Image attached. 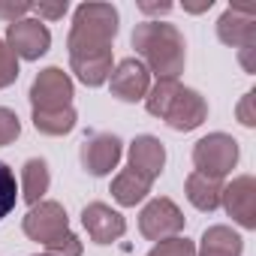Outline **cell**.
Listing matches in <instances>:
<instances>
[{"mask_svg": "<svg viewBox=\"0 0 256 256\" xmlns=\"http://www.w3.org/2000/svg\"><path fill=\"white\" fill-rule=\"evenodd\" d=\"M118 36V10L112 4H82L72 16V28L66 36L70 70L88 88H100L108 82L114 70L112 42Z\"/></svg>", "mask_w": 256, "mask_h": 256, "instance_id": "cell-1", "label": "cell"}, {"mask_svg": "<svg viewBox=\"0 0 256 256\" xmlns=\"http://www.w3.org/2000/svg\"><path fill=\"white\" fill-rule=\"evenodd\" d=\"M133 48H136L139 60L145 64V70L157 76V82L160 78H178L184 72L187 42H184L181 30L175 24H169V22L145 18L142 24H136Z\"/></svg>", "mask_w": 256, "mask_h": 256, "instance_id": "cell-2", "label": "cell"}, {"mask_svg": "<svg viewBox=\"0 0 256 256\" xmlns=\"http://www.w3.org/2000/svg\"><path fill=\"white\" fill-rule=\"evenodd\" d=\"M145 108H148L154 118L166 120L172 130H178V133L196 130V126H202L205 118H208V102H205V96H202L199 90H193V88H184L178 78H160V82L148 90Z\"/></svg>", "mask_w": 256, "mask_h": 256, "instance_id": "cell-3", "label": "cell"}, {"mask_svg": "<svg viewBox=\"0 0 256 256\" xmlns=\"http://www.w3.org/2000/svg\"><path fill=\"white\" fill-rule=\"evenodd\" d=\"M238 154H241V151H238V142H235L232 136H226V133H208V136L199 139L196 148H193V166H196L193 172L223 181V178L235 169Z\"/></svg>", "mask_w": 256, "mask_h": 256, "instance_id": "cell-4", "label": "cell"}, {"mask_svg": "<svg viewBox=\"0 0 256 256\" xmlns=\"http://www.w3.org/2000/svg\"><path fill=\"white\" fill-rule=\"evenodd\" d=\"M22 229H24V235H28L30 241L48 247V244H54L58 238L70 235V217H66V211H64L60 202L42 199V202L30 205V211H28L24 220H22Z\"/></svg>", "mask_w": 256, "mask_h": 256, "instance_id": "cell-5", "label": "cell"}, {"mask_svg": "<svg viewBox=\"0 0 256 256\" xmlns=\"http://www.w3.org/2000/svg\"><path fill=\"white\" fill-rule=\"evenodd\" d=\"M72 96H76L72 78L60 66H46L34 78V84H30V106H34V112H60V108H70Z\"/></svg>", "mask_w": 256, "mask_h": 256, "instance_id": "cell-6", "label": "cell"}, {"mask_svg": "<svg viewBox=\"0 0 256 256\" xmlns=\"http://www.w3.org/2000/svg\"><path fill=\"white\" fill-rule=\"evenodd\" d=\"M139 232L148 241H154V244L178 238L184 232V214H181V208L172 199L157 196V199H151L142 208V214H139Z\"/></svg>", "mask_w": 256, "mask_h": 256, "instance_id": "cell-7", "label": "cell"}, {"mask_svg": "<svg viewBox=\"0 0 256 256\" xmlns=\"http://www.w3.org/2000/svg\"><path fill=\"white\" fill-rule=\"evenodd\" d=\"M220 42L232 48H256V4H229L217 22Z\"/></svg>", "mask_w": 256, "mask_h": 256, "instance_id": "cell-8", "label": "cell"}, {"mask_svg": "<svg viewBox=\"0 0 256 256\" xmlns=\"http://www.w3.org/2000/svg\"><path fill=\"white\" fill-rule=\"evenodd\" d=\"M4 42L10 46V52L16 58L40 60L48 52V46H52V34H48V28L40 18H22V22L6 28V40Z\"/></svg>", "mask_w": 256, "mask_h": 256, "instance_id": "cell-9", "label": "cell"}, {"mask_svg": "<svg viewBox=\"0 0 256 256\" xmlns=\"http://www.w3.org/2000/svg\"><path fill=\"white\" fill-rule=\"evenodd\" d=\"M220 205L241 229H256V181L253 175H238L223 184Z\"/></svg>", "mask_w": 256, "mask_h": 256, "instance_id": "cell-10", "label": "cell"}, {"mask_svg": "<svg viewBox=\"0 0 256 256\" xmlns=\"http://www.w3.org/2000/svg\"><path fill=\"white\" fill-rule=\"evenodd\" d=\"M108 88H112V96H118L120 102H139L151 90V72L145 70L139 58H124L112 70Z\"/></svg>", "mask_w": 256, "mask_h": 256, "instance_id": "cell-11", "label": "cell"}, {"mask_svg": "<svg viewBox=\"0 0 256 256\" xmlns=\"http://www.w3.org/2000/svg\"><path fill=\"white\" fill-rule=\"evenodd\" d=\"M120 154H124V148H120V139L114 133H96V136L84 139V145L78 151L84 172L94 175V178L108 175L120 163Z\"/></svg>", "mask_w": 256, "mask_h": 256, "instance_id": "cell-12", "label": "cell"}, {"mask_svg": "<svg viewBox=\"0 0 256 256\" xmlns=\"http://www.w3.org/2000/svg\"><path fill=\"white\" fill-rule=\"evenodd\" d=\"M82 223L94 244H112L126 232V220L106 202H90L82 211Z\"/></svg>", "mask_w": 256, "mask_h": 256, "instance_id": "cell-13", "label": "cell"}, {"mask_svg": "<svg viewBox=\"0 0 256 256\" xmlns=\"http://www.w3.org/2000/svg\"><path fill=\"white\" fill-rule=\"evenodd\" d=\"M163 166H166V148L157 136L145 133V136H136L130 142V169L133 172H139L142 178H148L154 184L160 178Z\"/></svg>", "mask_w": 256, "mask_h": 256, "instance_id": "cell-14", "label": "cell"}, {"mask_svg": "<svg viewBox=\"0 0 256 256\" xmlns=\"http://www.w3.org/2000/svg\"><path fill=\"white\" fill-rule=\"evenodd\" d=\"M244 253V238L232 226H211L202 232L196 256H241Z\"/></svg>", "mask_w": 256, "mask_h": 256, "instance_id": "cell-15", "label": "cell"}, {"mask_svg": "<svg viewBox=\"0 0 256 256\" xmlns=\"http://www.w3.org/2000/svg\"><path fill=\"white\" fill-rule=\"evenodd\" d=\"M151 181L148 178H142L139 172H133L130 166L126 169H120L118 175H114V181H112V199L118 202V205H124V208H136L148 193H151Z\"/></svg>", "mask_w": 256, "mask_h": 256, "instance_id": "cell-16", "label": "cell"}, {"mask_svg": "<svg viewBox=\"0 0 256 256\" xmlns=\"http://www.w3.org/2000/svg\"><path fill=\"white\" fill-rule=\"evenodd\" d=\"M184 193H187V199H190L193 208H199V211H217L220 208L223 181L199 175V172H190L187 181H184Z\"/></svg>", "mask_w": 256, "mask_h": 256, "instance_id": "cell-17", "label": "cell"}, {"mask_svg": "<svg viewBox=\"0 0 256 256\" xmlns=\"http://www.w3.org/2000/svg\"><path fill=\"white\" fill-rule=\"evenodd\" d=\"M48 184H52L48 163L42 157H30L22 169V196H24V202L28 205L42 202V196L48 193Z\"/></svg>", "mask_w": 256, "mask_h": 256, "instance_id": "cell-18", "label": "cell"}, {"mask_svg": "<svg viewBox=\"0 0 256 256\" xmlns=\"http://www.w3.org/2000/svg\"><path fill=\"white\" fill-rule=\"evenodd\" d=\"M34 126L42 136H66L76 126V108H60V112H34Z\"/></svg>", "mask_w": 256, "mask_h": 256, "instance_id": "cell-19", "label": "cell"}, {"mask_svg": "<svg viewBox=\"0 0 256 256\" xmlns=\"http://www.w3.org/2000/svg\"><path fill=\"white\" fill-rule=\"evenodd\" d=\"M18 202V184H16V172L0 163V220H4Z\"/></svg>", "mask_w": 256, "mask_h": 256, "instance_id": "cell-20", "label": "cell"}, {"mask_svg": "<svg viewBox=\"0 0 256 256\" xmlns=\"http://www.w3.org/2000/svg\"><path fill=\"white\" fill-rule=\"evenodd\" d=\"M148 256H196V244L190 238L178 235V238H169V241L154 244V250Z\"/></svg>", "mask_w": 256, "mask_h": 256, "instance_id": "cell-21", "label": "cell"}, {"mask_svg": "<svg viewBox=\"0 0 256 256\" xmlns=\"http://www.w3.org/2000/svg\"><path fill=\"white\" fill-rule=\"evenodd\" d=\"M18 136H22V120H18V114L12 108H6V106H0V148L12 145Z\"/></svg>", "mask_w": 256, "mask_h": 256, "instance_id": "cell-22", "label": "cell"}, {"mask_svg": "<svg viewBox=\"0 0 256 256\" xmlns=\"http://www.w3.org/2000/svg\"><path fill=\"white\" fill-rule=\"evenodd\" d=\"M16 78H18V58L10 52V46L4 40H0V90L16 84Z\"/></svg>", "mask_w": 256, "mask_h": 256, "instance_id": "cell-23", "label": "cell"}, {"mask_svg": "<svg viewBox=\"0 0 256 256\" xmlns=\"http://www.w3.org/2000/svg\"><path fill=\"white\" fill-rule=\"evenodd\" d=\"M28 12H30V4H24V0H0V18L6 24L28 18Z\"/></svg>", "mask_w": 256, "mask_h": 256, "instance_id": "cell-24", "label": "cell"}, {"mask_svg": "<svg viewBox=\"0 0 256 256\" xmlns=\"http://www.w3.org/2000/svg\"><path fill=\"white\" fill-rule=\"evenodd\" d=\"M46 253H48V256H82V241L70 232V235L58 238L54 244H48Z\"/></svg>", "mask_w": 256, "mask_h": 256, "instance_id": "cell-25", "label": "cell"}, {"mask_svg": "<svg viewBox=\"0 0 256 256\" xmlns=\"http://www.w3.org/2000/svg\"><path fill=\"white\" fill-rule=\"evenodd\" d=\"M235 114L244 126H256V90H247L241 96V102L235 106Z\"/></svg>", "mask_w": 256, "mask_h": 256, "instance_id": "cell-26", "label": "cell"}, {"mask_svg": "<svg viewBox=\"0 0 256 256\" xmlns=\"http://www.w3.org/2000/svg\"><path fill=\"white\" fill-rule=\"evenodd\" d=\"M66 10H70L66 0H54V4H30V12H36V16H40V22H42V18L58 22V18H64V16H66Z\"/></svg>", "mask_w": 256, "mask_h": 256, "instance_id": "cell-27", "label": "cell"}, {"mask_svg": "<svg viewBox=\"0 0 256 256\" xmlns=\"http://www.w3.org/2000/svg\"><path fill=\"white\" fill-rule=\"evenodd\" d=\"M139 12H145V16H166V12H172V4H148V0H142Z\"/></svg>", "mask_w": 256, "mask_h": 256, "instance_id": "cell-28", "label": "cell"}, {"mask_svg": "<svg viewBox=\"0 0 256 256\" xmlns=\"http://www.w3.org/2000/svg\"><path fill=\"white\" fill-rule=\"evenodd\" d=\"M211 6H214V0H202V4H184L187 12H208Z\"/></svg>", "mask_w": 256, "mask_h": 256, "instance_id": "cell-29", "label": "cell"}, {"mask_svg": "<svg viewBox=\"0 0 256 256\" xmlns=\"http://www.w3.org/2000/svg\"><path fill=\"white\" fill-rule=\"evenodd\" d=\"M34 256H48V253H34Z\"/></svg>", "mask_w": 256, "mask_h": 256, "instance_id": "cell-30", "label": "cell"}]
</instances>
